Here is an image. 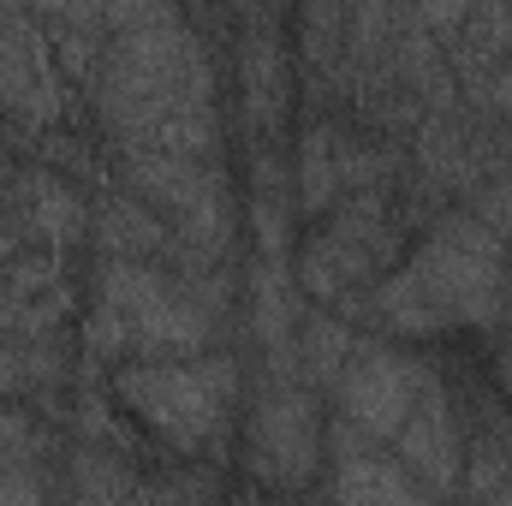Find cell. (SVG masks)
Returning a JSON list of instances; mask_svg holds the SVG:
<instances>
[{"mask_svg":"<svg viewBox=\"0 0 512 506\" xmlns=\"http://www.w3.org/2000/svg\"><path fill=\"white\" fill-rule=\"evenodd\" d=\"M239 54V108L251 143H280L298 114V66H292V12H233Z\"/></svg>","mask_w":512,"mask_h":506,"instance_id":"7","label":"cell"},{"mask_svg":"<svg viewBox=\"0 0 512 506\" xmlns=\"http://www.w3.org/2000/svg\"><path fill=\"white\" fill-rule=\"evenodd\" d=\"M66 108H72V84L60 78L36 12L0 6V120L12 131L48 137L66 126Z\"/></svg>","mask_w":512,"mask_h":506,"instance_id":"8","label":"cell"},{"mask_svg":"<svg viewBox=\"0 0 512 506\" xmlns=\"http://www.w3.org/2000/svg\"><path fill=\"white\" fill-rule=\"evenodd\" d=\"M411 227H417V215L405 209L399 185L334 203L322 221H310V239L298 245V262H292L298 292L316 310H328V316L358 328L364 304L382 292V280L399 268Z\"/></svg>","mask_w":512,"mask_h":506,"instance_id":"3","label":"cell"},{"mask_svg":"<svg viewBox=\"0 0 512 506\" xmlns=\"http://www.w3.org/2000/svg\"><path fill=\"white\" fill-rule=\"evenodd\" d=\"M435 370L399 346L382 340H358L346 370L334 376V411H340V429L364 435V441H399V429L411 423V411L423 405V393L435 387Z\"/></svg>","mask_w":512,"mask_h":506,"instance_id":"5","label":"cell"},{"mask_svg":"<svg viewBox=\"0 0 512 506\" xmlns=\"http://www.w3.org/2000/svg\"><path fill=\"white\" fill-rule=\"evenodd\" d=\"M507 280V233L489 227L477 209H447L399 256L358 322L399 340L495 334V322L507 316Z\"/></svg>","mask_w":512,"mask_h":506,"instance_id":"2","label":"cell"},{"mask_svg":"<svg viewBox=\"0 0 512 506\" xmlns=\"http://www.w3.org/2000/svg\"><path fill=\"white\" fill-rule=\"evenodd\" d=\"M489 441H495V447H501V459H507V465H512V411H507V417H501V429H495V435H489Z\"/></svg>","mask_w":512,"mask_h":506,"instance_id":"13","label":"cell"},{"mask_svg":"<svg viewBox=\"0 0 512 506\" xmlns=\"http://www.w3.org/2000/svg\"><path fill=\"white\" fill-rule=\"evenodd\" d=\"M334 506H447L429 495L411 471H399L393 453H376L364 435H334Z\"/></svg>","mask_w":512,"mask_h":506,"instance_id":"10","label":"cell"},{"mask_svg":"<svg viewBox=\"0 0 512 506\" xmlns=\"http://www.w3.org/2000/svg\"><path fill=\"white\" fill-rule=\"evenodd\" d=\"M495 387L512 399V322H507V334H501V346H495Z\"/></svg>","mask_w":512,"mask_h":506,"instance_id":"12","label":"cell"},{"mask_svg":"<svg viewBox=\"0 0 512 506\" xmlns=\"http://www.w3.org/2000/svg\"><path fill=\"white\" fill-rule=\"evenodd\" d=\"M322 465V411L310 399V387L280 381L256 399L251 423H245V471L256 489L268 495H304L310 477Z\"/></svg>","mask_w":512,"mask_h":506,"instance_id":"6","label":"cell"},{"mask_svg":"<svg viewBox=\"0 0 512 506\" xmlns=\"http://www.w3.org/2000/svg\"><path fill=\"white\" fill-rule=\"evenodd\" d=\"M114 405L149 441L185 465H203L227 447L239 411V364L227 352L173 358V364H120L108 376Z\"/></svg>","mask_w":512,"mask_h":506,"instance_id":"4","label":"cell"},{"mask_svg":"<svg viewBox=\"0 0 512 506\" xmlns=\"http://www.w3.org/2000/svg\"><path fill=\"white\" fill-rule=\"evenodd\" d=\"M393 459H399L429 495H441V501H453V495L465 489V459H471V447H465V435H459L447 381H435V387L423 393V405L411 411V423H405L399 441H393Z\"/></svg>","mask_w":512,"mask_h":506,"instance_id":"9","label":"cell"},{"mask_svg":"<svg viewBox=\"0 0 512 506\" xmlns=\"http://www.w3.org/2000/svg\"><path fill=\"white\" fill-rule=\"evenodd\" d=\"M90 96L114 149L215 161L221 143L215 60L191 12L179 6L108 12V48Z\"/></svg>","mask_w":512,"mask_h":506,"instance_id":"1","label":"cell"},{"mask_svg":"<svg viewBox=\"0 0 512 506\" xmlns=\"http://www.w3.org/2000/svg\"><path fill=\"white\" fill-rule=\"evenodd\" d=\"M66 376H72V358L60 340H0V393L54 405Z\"/></svg>","mask_w":512,"mask_h":506,"instance_id":"11","label":"cell"}]
</instances>
